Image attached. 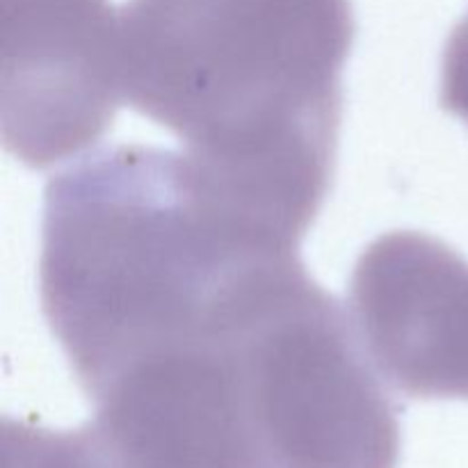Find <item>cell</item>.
<instances>
[{"label": "cell", "instance_id": "6da1fadb", "mask_svg": "<svg viewBox=\"0 0 468 468\" xmlns=\"http://www.w3.org/2000/svg\"><path fill=\"white\" fill-rule=\"evenodd\" d=\"M297 251L183 151L103 146L46 183L41 311L90 396L144 361L236 343Z\"/></svg>", "mask_w": 468, "mask_h": 468}, {"label": "cell", "instance_id": "7a4b0ae2", "mask_svg": "<svg viewBox=\"0 0 468 468\" xmlns=\"http://www.w3.org/2000/svg\"><path fill=\"white\" fill-rule=\"evenodd\" d=\"M355 30L350 0H126L123 103L302 242L332 186Z\"/></svg>", "mask_w": 468, "mask_h": 468}, {"label": "cell", "instance_id": "3957f363", "mask_svg": "<svg viewBox=\"0 0 468 468\" xmlns=\"http://www.w3.org/2000/svg\"><path fill=\"white\" fill-rule=\"evenodd\" d=\"M240 364L279 468L398 466V407L352 314L314 279L250 334Z\"/></svg>", "mask_w": 468, "mask_h": 468}, {"label": "cell", "instance_id": "277c9868", "mask_svg": "<svg viewBox=\"0 0 468 468\" xmlns=\"http://www.w3.org/2000/svg\"><path fill=\"white\" fill-rule=\"evenodd\" d=\"M69 432L3 423V468H279L231 352L165 356L90 393Z\"/></svg>", "mask_w": 468, "mask_h": 468}, {"label": "cell", "instance_id": "5b68a950", "mask_svg": "<svg viewBox=\"0 0 468 468\" xmlns=\"http://www.w3.org/2000/svg\"><path fill=\"white\" fill-rule=\"evenodd\" d=\"M123 103L112 0H3V140L32 169L90 149Z\"/></svg>", "mask_w": 468, "mask_h": 468}, {"label": "cell", "instance_id": "8992f818", "mask_svg": "<svg viewBox=\"0 0 468 468\" xmlns=\"http://www.w3.org/2000/svg\"><path fill=\"white\" fill-rule=\"evenodd\" d=\"M350 314L384 382L410 398L468 400V261L419 231L366 247Z\"/></svg>", "mask_w": 468, "mask_h": 468}, {"label": "cell", "instance_id": "52a82bcc", "mask_svg": "<svg viewBox=\"0 0 468 468\" xmlns=\"http://www.w3.org/2000/svg\"><path fill=\"white\" fill-rule=\"evenodd\" d=\"M441 105L468 123V14L452 27L443 48Z\"/></svg>", "mask_w": 468, "mask_h": 468}]
</instances>
